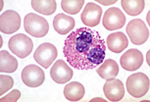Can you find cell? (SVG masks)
Wrapping results in <instances>:
<instances>
[{
  "instance_id": "7",
  "label": "cell",
  "mask_w": 150,
  "mask_h": 102,
  "mask_svg": "<svg viewBox=\"0 0 150 102\" xmlns=\"http://www.w3.org/2000/svg\"><path fill=\"white\" fill-rule=\"evenodd\" d=\"M22 80L28 86L38 87L44 83L45 74L40 67L32 64L24 68L22 72Z\"/></svg>"
},
{
  "instance_id": "1",
  "label": "cell",
  "mask_w": 150,
  "mask_h": 102,
  "mask_svg": "<svg viewBox=\"0 0 150 102\" xmlns=\"http://www.w3.org/2000/svg\"><path fill=\"white\" fill-rule=\"evenodd\" d=\"M106 43L91 28H79L68 35L63 52L68 63L78 70H91L105 60Z\"/></svg>"
},
{
  "instance_id": "3",
  "label": "cell",
  "mask_w": 150,
  "mask_h": 102,
  "mask_svg": "<svg viewBox=\"0 0 150 102\" xmlns=\"http://www.w3.org/2000/svg\"><path fill=\"white\" fill-rule=\"evenodd\" d=\"M149 79L143 73L132 74L128 78L126 83L127 90L135 98L142 97L149 90Z\"/></svg>"
},
{
  "instance_id": "17",
  "label": "cell",
  "mask_w": 150,
  "mask_h": 102,
  "mask_svg": "<svg viewBox=\"0 0 150 102\" xmlns=\"http://www.w3.org/2000/svg\"><path fill=\"white\" fill-rule=\"evenodd\" d=\"M86 89L81 83L73 81L66 84L64 87V95L69 101H79L83 97Z\"/></svg>"
},
{
  "instance_id": "8",
  "label": "cell",
  "mask_w": 150,
  "mask_h": 102,
  "mask_svg": "<svg viewBox=\"0 0 150 102\" xmlns=\"http://www.w3.org/2000/svg\"><path fill=\"white\" fill-rule=\"evenodd\" d=\"M21 27V17L16 11L8 10L0 17V30L6 35L16 33Z\"/></svg>"
},
{
  "instance_id": "20",
  "label": "cell",
  "mask_w": 150,
  "mask_h": 102,
  "mask_svg": "<svg viewBox=\"0 0 150 102\" xmlns=\"http://www.w3.org/2000/svg\"><path fill=\"white\" fill-rule=\"evenodd\" d=\"M121 5L127 14L131 16H137L143 11L145 2L143 0H122Z\"/></svg>"
},
{
  "instance_id": "18",
  "label": "cell",
  "mask_w": 150,
  "mask_h": 102,
  "mask_svg": "<svg viewBox=\"0 0 150 102\" xmlns=\"http://www.w3.org/2000/svg\"><path fill=\"white\" fill-rule=\"evenodd\" d=\"M18 68V61L8 51H0V71L2 73H13Z\"/></svg>"
},
{
  "instance_id": "12",
  "label": "cell",
  "mask_w": 150,
  "mask_h": 102,
  "mask_svg": "<svg viewBox=\"0 0 150 102\" xmlns=\"http://www.w3.org/2000/svg\"><path fill=\"white\" fill-rule=\"evenodd\" d=\"M143 62L142 53L139 50L131 48L126 51L120 59V63L123 69L127 71H135L141 67Z\"/></svg>"
},
{
  "instance_id": "13",
  "label": "cell",
  "mask_w": 150,
  "mask_h": 102,
  "mask_svg": "<svg viewBox=\"0 0 150 102\" xmlns=\"http://www.w3.org/2000/svg\"><path fill=\"white\" fill-rule=\"evenodd\" d=\"M104 94L110 101H120L125 95V87L120 80L107 81L103 86Z\"/></svg>"
},
{
  "instance_id": "4",
  "label": "cell",
  "mask_w": 150,
  "mask_h": 102,
  "mask_svg": "<svg viewBox=\"0 0 150 102\" xmlns=\"http://www.w3.org/2000/svg\"><path fill=\"white\" fill-rule=\"evenodd\" d=\"M127 33H128L132 43L135 45L143 44L149 38V30L145 23L142 20L134 19L132 20L127 25Z\"/></svg>"
},
{
  "instance_id": "14",
  "label": "cell",
  "mask_w": 150,
  "mask_h": 102,
  "mask_svg": "<svg viewBox=\"0 0 150 102\" xmlns=\"http://www.w3.org/2000/svg\"><path fill=\"white\" fill-rule=\"evenodd\" d=\"M129 45V39L122 32H116L107 38V47L114 53H120Z\"/></svg>"
},
{
  "instance_id": "5",
  "label": "cell",
  "mask_w": 150,
  "mask_h": 102,
  "mask_svg": "<svg viewBox=\"0 0 150 102\" xmlns=\"http://www.w3.org/2000/svg\"><path fill=\"white\" fill-rule=\"evenodd\" d=\"M9 48L14 54H16L20 58L28 57L33 51V43L28 35L23 33L13 35L9 40Z\"/></svg>"
},
{
  "instance_id": "2",
  "label": "cell",
  "mask_w": 150,
  "mask_h": 102,
  "mask_svg": "<svg viewBox=\"0 0 150 102\" xmlns=\"http://www.w3.org/2000/svg\"><path fill=\"white\" fill-rule=\"evenodd\" d=\"M24 27L26 32L35 38H43L49 30V25L46 20L35 13H30L25 17Z\"/></svg>"
},
{
  "instance_id": "23",
  "label": "cell",
  "mask_w": 150,
  "mask_h": 102,
  "mask_svg": "<svg viewBox=\"0 0 150 102\" xmlns=\"http://www.w3.org/2000/svg\"><path fill=\"white\" fill-rule=\"evenodd\" d=\"M21 97V91L19 89L12 90L9 94L5 95L4 97L0 98L1 102H16L19 100V98Z\"/></svg>"
},
{
  "instance_id": "6",
  "label": "cell",
  "mask_w": 150,
  "mask_h": 102,
  "mask_svg": "<svg viewBox=\"0 0 150 102\" xmlns=\"http://www.w3.org/2000/svg\"><path fill=\"white\" fill-rule=\"evenodd\" d=\"M57 55L58 52L54 45L52 43L44 42L36 48V51L33 54V59L41 67H44L45 69H47V68L51 66L53 61L57 58Z\"/></svg>"
},
{
  "instance_id": "10",
  "label": "cell",
  "mask_w": 150,
  "mask_h": 102,
  "mask_svg": "<svg viewBox=\"0 0 150 102\" xmlns=\"http://www.w3.org/2000/svg\"><path fill=\"white\" fill-rule=\"evenodd\" d=\"M102 16V9L99 5L89 2L86 4V8L83 9V12L81 13V22L86 25L87 28L96 27L101 21Z\"/></svg>"
},
{
  "instance_id": "11",
  "label": "cell",
  "mask_w": 150,
  "mask_h": 102,
  "mask_svg": "<svg viewBox=\"0 0 150 102\" xmlns=\"http://www.w3.org/2000/svg\"><path fill=\"white\" fill-rule=\"evenodd\" d=\"M73 75V70L63 60L56 61L50 70V76L52 80L57 84L68 83L72 79Z\"/></svg>"
},
{
  "instance_id": "19",
  "label": "cell",
  "mask_w": 150,
  "mask_h": 102,
  "mask_svg": "<svg viewBox=\"0 0 150 102\" xmlns=\"http://www.w3.org/2000/svg\"><path fill=\"white\" fill-rule=\"evenodd\" d=\"M32 6L36 12L49 16L56 11L57 4L54 0H33Z\"/></svg>"
},
{
  "instance_id": "15",
  "label": "cell",
  "mask_w": 150,
  "mask_h": 102,
  "mask_svg": "<svg viewBox=\"0 0 150 102\" xmlns=\"http://www.w3.org/2000/svg\"><path fill=\"white\" fill-rule=\"evenodd\" d=\"M53 27L60 35H67L75 28V20L67 14H58L53 20Z\"/></svg>"
},
{
  "instance_id": "22",
  "label": "cell",
  "mask_w": 150,
  "mask_h": 102,
  "mask_svg": "<svg viewBox=\"0 0 150 102\" xmlns=\"http://www.w3.org/2000/svg\"><path fill=\"white\" fill-rule=\"evenodd\" d=\"M14 86V80L12 76L6 75H0V95L10 90Z\"/></svg>"
},
{
  "instance_id": "24",
  "label": "cell",
  "mask_w": 150,
  "mask_h": 102,
  "mask_svg": "<svg viewBox=\"0 0 150 102\" xmlns=\"http://www.w3.org/2000/svg\"><path fill=\"white\" fill-rule=\"evenodd\" d=\"M96 2L103 5H110V4H115L117 2V0H112V1H101V0H97Z\"/></svg>"
},
{
  "instance_id": "16",
  "label": "cell",
  "mask_w": 150,
  "mask_h": 102,
  "mask_svg": "<svg viewBox=\"0 0 150 102\" xmlns=\"http://www.w3.org/2000/svg\"><path fill=\"white\" fill-rule=\"evenodd\" d=\"M96 72L102 79L106 81H111L116 79L119 74V66L117 62L112 59H107L102 62L100 66H98Z\"/></svg>"
},
{
  "instance_id": "9",
  "label": "cell",
  "mask_w": 150,
  "mask_h": 102,
  "mask_svg": "<svg viewBox=\"0 0 150 102\" xmlns=\"http://www.w3.org/2000/svg\"><path fill=\"white\" fill-rule=\"evenodd\" d=\"M102 24L106 30H115L123 28L126 24V17L119 8H110L105 12L102 19Z\"/></svg>"
},
{
  "instance_id": "25",
  "label": "cell",
  "mask_w": 150,
  "mask_h": 102,
  "mask_svg": "<svg viewBox=\"0 0 150 102\" xmlns=\"http://www.w3.org/2000/svg\"><path fill=\"white\" fill-rule=\"evenodd\" d=\"M147 63L149 64V52L147 53Z\"/></svg>"
},
{
  "instance_id": "21",
  "label": "cell",
  "mask_w": 150,
  "mask_h": 102,
  "mask_svg": "<svg viewBox=\"0 0 150 102\" xmlns=\"http://www.w3.org/2000/svg\"><path fill=\"white\" fill-rule=\"evenodd\" d=\"M84 4V0H63L61 6L64 12L70 15H76L81 10Z\"/></svg>"
}]
</instances>
